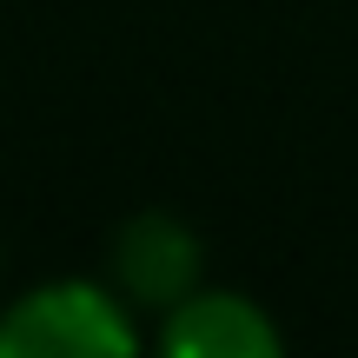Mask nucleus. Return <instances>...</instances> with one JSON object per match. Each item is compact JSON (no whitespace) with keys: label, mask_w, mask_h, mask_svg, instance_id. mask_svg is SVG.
<instances>
[{"label":"nucleus","mask_w":358,"mask_h":358,"mask_svg":"<svg viewBox=\"0 0 358 358\" xmlns=\"http://www.w3.org/2000/svg\"><path fill=\"white\" fill-rule=\"evenodd\" d=\"M140 312L113 279H47L0 312V358H133Z\"/></svg>","instance_id":"obj_1"},{"label":"nucleus","mask_w":358,"mask_h":358,"mask_svg":"<svg viewBox=\"0 0 358 358\" xmlns=\"http://www.w3.org/2000/svg\"><path fill=\"white\" fill-rule=\"evenodd\" d=\"M106 279L133 312H173L199 292V239L173 213H133L106 245Z\"/></svg>","instance_id":"obj_2"},{"label":"nucleus","mask_w":358,"mask_h":358,"mask_svg":"<svg viewBox=\"0 0 358 358\" xmlns=\"http://www.w3.org/2000/svg\"><path fill=\"white\" fill-rule=\"evenodd\" d=\"M159 352L173 358H279L285 332L259 299L232 292V285H199L173 312H159Z\"/></svg>","instance_id":"obj_3"}]
</instances>
